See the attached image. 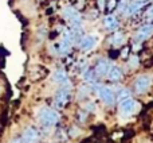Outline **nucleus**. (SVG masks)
I'll return each instance as SVG.
<instances>
[{
  "label": "nucleus",
  "instance_id": "obj_1",
  "mask_svg": "<svg viewBox=\"0 0 153 143\" xmlns=\"http://www.w3.org/2000/svg\"><path fill=\"white\" fill-rule=\"evenodd\" d=\"M70 100H71V82L70 80L65 84L59 85L58 90L54 95V100H53V105L55 109H65L69 105Z\"/></svg>",
  "mask_w": 153,
  "mask_h": 143
},
{
  "label": "nucleus",
  "instance_id": "obj_2",
  "mask_svg": "<svg viewBox=\"0 0 153 143\" xmlns=\"http://www.w3.org/2000/svg\"><path fill=\"white\" fill-rule=\"evenodd\" d=\"M38 120L45 127H54L61 122V115L58 109L50 108V107H42L38 111Z\"/></svg>",
  "mask_w": 153,
  "mask_h": 143
},
{
  "label": "nucleus",
  "instance_id": "obj_3",
  "mask_svg": "<svg viewBox=\"0 0 153 143\" xmlns=\"http://www.w3.org/2000/svg\"><path fill=\"white\" fill-rule=\"evenodd\" d=\"M62 18L69 23V27H82V15L78 8L73 5H66L62 10Z\"/></svg>",
  "mask_w": 153,
  "mask_h": 143
},
{
  "label": "nucleus",
  "instance_id": "obj_4",
  "mask_svg": "<svg viewBox=\"0 0 153 143\" xmlns=\"http://www.w3.org/2000/svg\"><path fill=\"white\" fill-rule=\"evenodd\" d=\"M90 87L94 88V90L97 92L98 97L101 99V101H102L103 104H106V105H114V103H116L117 97H116V93L113 92V89L109 87H106V85H90Z\"/></svg>",
  "mask_w": 153,
  "mask_h": 143
},
{
  "label": "nucleus",
  "instance_id": "obj_5",
  "mask_svg": "<svg viewBox=\"0 0 153 143\" xmlns=\"http://www.w3.org/2000/svg\"><path fill=\"white\" fill-rule=\"evenodd\" d=\"M151 85H152L151 76H149V74H140V76H137L136 80L133 81V89H134L136 93L143 95V93L148 92Z\"/></svg>",
  "mask_w": 153,
  "mask_h": 143
},
{
  "label": "nucleus",
  "instance_id": "obj_6",
  "mask_svg": "<svg viewBox=\"0 0 153 143\" xmlns=\"http://www.w3.org/2000/svg\"><path fill=\"white\" fill-rule=\"evenodd\" d=\"M152 35H153V23L149 22V23H145L141 27H138L137 31L134 32L133 41H134V43H143L146 39H149Z\"/></svg>",
  "mask_w": 153,
  "mask_h": 143
},
{
  "label": "nucleus",
  "instance_id": "obj_7",
  "mask_svg": "<svg viewBox=\"0 0 153 143\" xmlns=\"http://www.w3.org/2000/svg\"><path fill=\"white\" fill-rule=\"evenodd\" d=\"M97 42H98V38L93 34H86V35H82L81 39L76 42V46L81 51L86 53V51H91L93 49L97 46Z\"/></svg>",
  "mask_w": 153,
  "mask_h": 143
},
{
  "label": "nucleus",
  "instance_id": "obj_8",
  "mask_svg": "<svg viewBox=\"0 0 153 143\" xmlns=\"http://www.w3.org/2000/svg\"><path fill=\"white\" fill-rule=\"evenodd\" d=\"M138 107V103L132 97H128V99H124V100L120 101L118 104V111L122 116H130L136 112Z\"/></svg>",
  "mask_w": 153,
  "mask_h": 143
},
{
  "label": "nucleus",
  "instance_id": "obj_9",
  "mask_svg": "<svg viewBox=\"0 0 153 143\" xmlns=\"http://www.w3.org/2000/svg\"><path fill=\"white\" fill-rule=\"evenodd\" d=\"M149 3H151V0H132V2H129V4H128L125 16H134V15H137V14L141 12V10H143V8H145Z\"/></svg>",
  "mask_w": 153,
  "mask_h": 143
},
{
  "label": "nucleus",
  "instance_id": "obj_10",
  "mask_svg": "<svg viewBox=\"0 0 153 143\" xmlns=\"http://www.w3.org/2000/svg\"><path fill=\"white\" fill-rule=\"evenodd\" d=\"M20 138L23 143H38L40 136H39V131L36 128L32 127V126H28V127H26L23 130Z\"/></svg>",
  "mask_w": 153,
  "mask_h": 143
},
{
  "label": "nucleus",
  "instance_id": "obj_11",
  "mask_svg": "<svg viewBox=\"0 0 153 143\" xmlns=\"http://www.w3.org/2000/svg\"><path fill=\"white\" fill-rule=\"evenodd\" d=\"M110 66H111V62L109 61L108 58H101V59H98L97 64H95L94 73L97 74V77H105Z\"/></svg>",
  "mask_w": 153,
  "mask_h": 143
},
{
  "label": "nucleus",
  "instance_id": "obj_12",
  "mask_svg": "<svg viewBox=\"0 0 153 143\" xmlns=\"http://www.w3.org/2000/svg\"><path fill=\"white\" fill-rule=\"evenodd\" d=\"M51 80H53L55 84L58 85H62L65 84V82L69 81V74H67V72L63 69V68H58V69H55L53 72V74H51Z\"/></svg>",
  "mask_w": 153,
  "mask_h": 143
},
{
  "label": "nucleus",
  "instance_id": "obj_13",
  "mask_svg": "<svg viewBox=\"0 0 153 143\" xmlns=\"http://www.w3.org/2000/svg\"><path fill=\"white\" fill-rule=\"evenodd\" d=\"M103 27H105L108 31H110V32L117 31L118 27H120V22L114 15L109 14V15H106L105 18H103Z\"/></svg>",
  "mask_w": 153,
  "mask_h": 143
},
{
  "label": "nucleus",
  "instance_id": "obj_14",
  "mask_svg": "<svg viewBox=\"0 0 153 143\" xmlns=\"http://www.w3.org/2000/svg\"><path fill=\"white\" fill-rule=\"evenodd\" d=\"M106 77H108V80L110 82H118V81H121V80H122L124 73H122V70L120 69L118 66L111 65V66L109 68L108 73H106Z\"/></svg>",
  "mask_w": 153,
  "mask_h": 143
},
{
  "label": "nucleus",
  "instance_id": "obj_15",
  "mask_svg": "<svg viewBox=\"0 0 153 143\" xmlns=\"http://www.w3.org/2000/svg\"><path fill=\"white\" fill-rule=\"evenodd\" d=\"M109 42H110L111 46L114 47H118V46H124L125 45V35L122 31H113V34L109 38Z\"/></svg>",
  "mask_w": 153,
  "mask_h": 143
},
{
  "label": "nucleus",
  "instance_id": "obj_16",
  "mask_svg": "<svg viewBox=\"0 0 153 143\" xmlns=\"http://www.w3.org/2000/svg\"><path fill=\"white\" fill-rule=\"evenodd\" d=\"M82 77H83V80H85V82H86L87 85H94V84H97V74L94 73V69H89L87 68L86 70L82 73Z\"/></svg>",
  "mask_w": 153,
  "mask_h": 143
},
{
  "label": "nucleus",
  "instance_id": "obj_17",
  "mask_svg": "<svg viewBox=\"0 0 153 143\" xmlns=\"http://www.w3.org/2000/svg\"><path fill=\"white\" fill-rule=\"evenodd\" d=\"M128 65L132 69H136V68L140 66V58H138L137 54H132V56L128 57Z\"/></svg>",
  "mask_w": 153,
  "mask_h": 143
},
{
  "label": "nucleus",
  "instance_id": "obj_18",
  "mask_svg": "<svg viewBox=\"0 0 153 143\" xmlns=\"http://www.w3.org/2000/svg\"><path fill=\"white\" fill-rule=\"evenodd\" d=\"M128 4H129V0H120V2L117 3V11H118V14L125 15L126 8H128Z\"/></svg>",
  "mask_w": 153,
  "mask_h": 143
},
{
  "label": "nucleus",
  "instance_id": "obj_19",
  "mask_svg": "<svg viewBox=\"0 0 153 143\" xmlns=\"http://www.w3.org/2000/svg\"><path fill=\"white\" fill-rule=\"evenodd\" d=\"M90 93V85L87 87V85H82V87H79L78 89V99H85L87 97Z\"/></svg>",
  "mask_w": 153,
  "mask_h": 143
},
{
  "label": "nucleus",
  "instance_id": "obj_20",
  "mask_svg": "<svg viewBox=\"0 0 153 143\" xmlns=\"http://www.w3.org/2000/svg\"><path fill=\"white\" fill-rule=\"evenodd\" d=\"M116 97H117V100H120V101L124 100V99L130 97V90L126 89V88H122V89L118 90V95H116Z\"/></svg>",
  "mask_w": 153,
  "mask_h": 143
},
{
  "label": "nucleus",
  "instance_id": "obj_21",
  "mask_svg": "<svg viewBox=\"0 0 153 143\" xmlns=\"http://www.w3.org/2000/svg\"><path fill=\"white\" fill-rule=\"evenodd\" d=\"M47 34H48V31H47V29L46 27H39L38 29V31H36V38H38V41H45L46 38H47Z\"/></svg>",
  "mask_w": 153,
  "mask_h": 143
},
{
  "label": "nucleus",
  "instance_id": "obj_22",
  "mask_svg": "<svg viewBox=\"0 0 153 143\" xmlns=\"http://www.w3.org/2000/svg\"><path fill=\"white\" fill-rule=\"evenodd\" d=\"M144 18H145L146 20H149V22L153 20V3H152L151 5H149L148 8H146L145 14H144Z\"/></svg>",
  "mask_w": 153,
  "mask_h": 143
},
{
  "label": "nucleus",
  "instance_id": "obj_23",
  "mask_svg": "<svg viewBox=\"0 0 153 143\" xmlns=\"http://www.w3.org/2000/svg\"><path fill=\"white\" fill-rule=\"evenodd\" d=\"M117 0H108V5H106V8H108L109 11H113L114 8H117Z\"/></svg>",
  "mask_w": 153,
  "mask_h": 143
},
{
  "label": "nucleus",
  "instance_id": "obj_24",
  "mask_svg": "<svg viewBox=\"0 0 153 143\" xmlns=\"http://www.w3.org/2000/svg\"><path fill=\"white\" fill-rule=\"evenodd\" d=\"M97 4H98V10L101 12H103L106 10V0H97Z\"/></svg>",
  "mask_w": 153,
  "mask_h": 143
},
{
  "label": "nucleus",
  "instance_id": "obj_25",
  "mask_svg": "<svg viewBox=\"0 0 153 143\" xmlns=\"http://www.w3.org/2000/svg\"><path fill=\"white\" fill-rule=\"evenodd\" d=\"M85 108H86L87 112H94L95 111V104L94 103H86Z\"/></svg>",
  "mask_w": 153,
  "mask_h": 143
},
{
  "label": "nucleus",
  "instance_id": "obj_26",
  "mask_svg": "<svg viewBox=\"0 0 153 143\" xmlns=\"http://www.w3.org/2000/svg\"><path fill=\"white\" fill-rule=\"evenodd\" d=\"M128 57H129V47H124V50L121 51V58L126 59Z\"/></svg>",
  "mask_w": 153,
  "mask_h": 143
},
{
  "label": "nucleus",
  "instance_id": "obj_27",
  "mask_svg": "<svg viewBox=\"0 0 153 143\" xmlns=\"http://www.w3.org/2000/svg\"><path fill=\"white\" fill-rule=\"evenodd\" d=\"M10 143H23V141H22V138H13Z\"/></svg>",
  "mask_w": 153,
  "mask_h": 143
},
{
  "label": "nucleus",
  "instance_id": "obj_28",
  "mask_svg": "<svg viewBox=\"0 0 153 143\" xmlns=\"http://www.w3.org/2000/svg\"><path fill=\"white\" fill-rule=\"evenodd\" d=\"M23 2H27V0H23Z\"/></svg>",
  "mask_w": 153,
  "mask_h": 143
}]
</instances>
